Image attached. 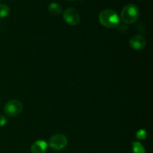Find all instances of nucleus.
I'll list each match as a JSON object with an SVG mask.
<instances>
[{
	"label": "nucleus",
	"instance_id": "obj_4",
	"mask_svg": "<svg viewBox=\"0 0 153 153\" xmlns=\"http://www.w3.org/2000/svg\"><path fill=\"white\" fill-rule=\"evenodd\" d=\"M22 102L17 100H11L7 102L4 107V112L7 117H13L19 115L22 111Z\"/></svg>",
	"mask_w": 153,
	"mask_h": 153
},
{
	"label": "nucleus",
	"instance_id": "obj_11",
	"mask_svg": "<svg viewBox=\"0 0 153 153\" xmlns=\"http://www.w3.org/2000/svg\"><path fill=\"white\" fill-rule=\"evenodd\" d=\"M147 137V131L145 129H140L136 133V138L138 140H144Z\"/></svg>",
	"mask_w": 153,
	"mask_h": 153
},
{
	"label": "nucleus",
	"instance_id": "obj_8",
	"mask_svg": "<svg viewBox=\"0 0 153 153\" xmlns=\"http://www.w3.org/2000/svg\"><path fill=\"white\" fill-rule=\"evenodd\" d=\"M62 6L57 2H52L48 6V10L52 15H59L62 12Z\"/></svg>",
	"mask_w": 153,
	"mask_h": 153
},
{
	"label": "nucleus",
	"instance_id": "obj_7",
	"mask_svg": "<svg viewBox=\"0 0 153 153\" xmlns=\"http://www.w3.org/2000/svg\"><path fill=\"white\" fill-rule=\"evenodd\" d=\"M48 143L43 140H37L31 146V153H46Z\"/></svg>",
	"mask_w": 153,
	"mask_h": 153
},
{
	"label": "nucleus",
	"instance_id": "obj_14",
	"mask_svg": "<svg viewBox=\"0 0 153 153\" xmlns=\"http://www.w3.org/2000/svg\"><path fill=\"white\" fill-rule=\"evenodd\" d=\"M0 1H1V0H0Z\"/></svg>",
	"mask_w": 153,
	"mask_h": 153
},
{
	"label": "nucleus",
	"instance_id": "obj_12",
	"mask_svg": "<svg viewBox=\"0 0 153 153\" xmlns=\"http://www.w3.org/2000/svg\"><path fill=\"white\" fill-rule=\"evenodd\" d=\"M7 120L4 115L0 114V127H3L7 124Z\"/></svg>",
	"mask_w": 153,
	"mask_h": 153
},
{
	"label": "nucleus",
	"instance_id": "obj_1",
	"mask_svg": "<svg viewBox=\"0 0 153 153\" xmlns=\"http://www.w3.org/2000/svg\"><path fill=\"white\" fill-rule=\"evenodd\" d=\"M100 24L107 28H114L120 24V16L116 11L111 9L102 10L99 14Z\"/></svg>",
	"mask_w": 153,
	"mask_h": 153
},
{
	"label": "nucleus",
	"instance_id": "obj_9",
	"mask_svg": "<svg viewBox=\"0 0 153 153\" xmlns=\"http://www.w3.org/2000/svg\"><path fill=\"white\" fill-rule=\"evenodd\" d=\"M132 148L133 153H146L144 146L138 141L132 142Z\"/></svg>",
	"mask_w": 153,
	"mask_h": 153
},
{
	"label": "nucleus",
	"instance_id": "obj_2",
	"mask_svg": "<svg viewBox=\"0 0 153 153\" xmlns=\"http://www.w3.org/2000/svg\"><path fill=\"white\" fill-rule=\"evenodd\" d=\"M140 16V10L134 4H126L121 10L120 17L126 24H133L138 19Z\"/></svg>",
	"mask_w": 153,
	"mask_h": 153
},
{
	"label": "nucleus",
	"instance_id": "obj_10",
	"mask_svg": "<svg viewBox=\"0 0 153 153\" xmlns=\"http://www.w3.org/2000/svg\"><path fill=\"white\" fill-rule=\"evenodd\" d=\"M10 13V7L4 4H0V19L6 17Z\"/></svg>",
	"mask_w": 153,
	"mask_h": 153
},
{
	"label": "nucleus",
	"instance_id": "obj_13",
	"mask_svg": "<svg viewBox=\"0 0 153 153\" xmlns=\"http://www.w3.org/2000/svg\"><path fill=\"white\" fill-rule=\"evenodd\" d=\"M67 1H75V0H67Z\"/></svg>",
	"mask_w": 153,
	"mask_h": 153
},
{
	"label": "nucleus",
	"instance_id": "obj_5",
	"mask_svg": "<svg viewBox=\"0 0 153 153\" xmlns=\"http://www.w3.org/2000/svg\"><path fill=\"white\" fill-rule=\"evenodd\" d=\"M63 18L67 24L70 25H76L80 21V15L76 8L69 7L64 11Z\"/></svg>",
	"mask_w": 153,
	"mask_h": 153
},
{
	"label": "nucleus",
	"instance_id": "obj_3",
	"mask_svg": "<svg viewBox=\"0 0 153 153\" xmlns=\"http://www.w3.org/2000/svg\"><path fill=\"white\" fill-rule=\"evenodd\" d=\"M68 143V140L64 134H55L49 138L48 146L55 151H60L65 149Z\"/></svg>",
	"mask_w": 153,
	"mask_h": 153
},
{
	"label": "nucleus",
	"instance_id": "obj_6",
	"mask_svg": "<svg viewBox=\"0 0 153 153\" xmlns=\"http://www.w3.org/2000/svg\"><path fill=\"white\" fill-rule=\"evenodd\" d=\"M129 45L134 50H142L146 46V39L143 35L135 34L130 39Z\"/></svg>",
	"mask_w": 153,
	"mask_h": 153
}]
</instances>
